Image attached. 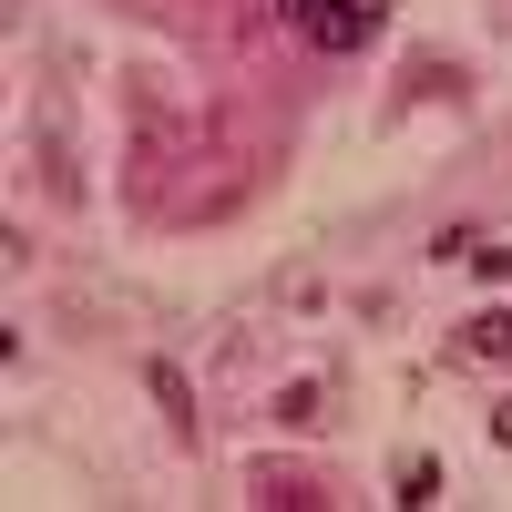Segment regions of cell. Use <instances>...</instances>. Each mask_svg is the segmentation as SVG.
<instances>
[{
  "label": "cell",
  "mask_w": 512,
  "mask_h": 512,
  "mask_svg": "<svg viewBox=\"0 0 512 512\" xmlns=\"http://www.w3.org/2000/svg\"><path fill=\"white\" fill-rule=\"evenodd\" d=\"M297 31H308L318 41V52H359V41L379 31V0H297V11H287Z\"/></svg>",
  "instance_id": "obj_1"
},
{
  "label": "cell",
  "mask_w": 512,
  "mask_h": 512,
  "mask_svg": "<svg viewBox=\"0 0 512 512\" xmlns=\"http://www.w3.org/2000/svg\"><path fill=\"white\" fill-rule=\"evenodd\" d=\"M256 502H277V512H297V502H318V482L297 472V461H256V482H246Z\"/></svg>",
  "instance_id": "obj_2"
},
{
  "label": "cell",
  "mask_w": 512,
  "mask_h": 512,
  "mask_svg": "<svg viewBox=\"0 0 512 512\" xmlns=\"http://www.w3.org/2000/svg\"><path fill=\"white\" fill-rule=\"evenodd\" d=\"M144 390H154V400H164V420L195 441V390H185V369H175V359H154V369H144Z\"/></svg>",
  "instance_id": "obj_3"
},
{
  "label": "cell",
  "mask_w": 512,
  "mask_h": 512,
  "mask_svg": "<svg viewBox=\"0 0 512 512\" xmlns=\"http://www.w3.org/2000/svg\"><path fill=\"white\" fill-rule=\"evenodd\" d=\"M461 359H512V308H482L461 328Z\"/></svg>",
  "instance_id": "obj_4"
},
{
  "label": "cell",
  "mask_w": 512,
  "mask_h": 512,
  "mask_svg": "<svg viewBox=\"0 0 512 512\" xmlns=\"http://www.w3.org/2000/svg\"><path fill=\"white\" fill-rule=\"evenodd\" d=\"M318 400H328V379H287V390H277V420H287V431H308Z\"/></svg>",
  "instance_id": "obj_5"
},
{
  "label": "cell",
  "mask_w": 512,
  "mask_h": 512,
  "mask_svg": "<svg viewBox=\"0 0 512 512\" xmlns=\"http://www.w3.org/2000/svg\"><path fill=\"white\" fill-rule=\"evenodd\" d=\"M390 502H410V512L441 502V461H400V492H390Z\"/></svg>",
  "instance_id": "obj_6"
},
{
  "label": "cell",
  "mask_w": 512,
  "mask_h": 512,
  "mask_svg": "<svg viewBox=\"0 0 512 512\" xmlns=\"http://www.w3.org/2000/svg\"><path fill=\"white\" fill-rule=\"evenodd\" d=\"M461 267H472L482 287H502V277H512V246H472V256H461Z\"/></svg>",
  "instance_id": "obj_7"
},
{
  "label": "cell",
  "mask_w": 512,
  "mask_h": 512,
  "mask_svg": "<svg viewBox=\"0 0 512 512\" xmlns=\"http://www.w3.org/2000/svg\"><path fill=\"white\" fill-rule=\"evenodd\" d=\"M492 441H502V451H512V400H502V410H492Z\"/></svg>",
  "instance_id": "obj_8"
}]
</instances>
